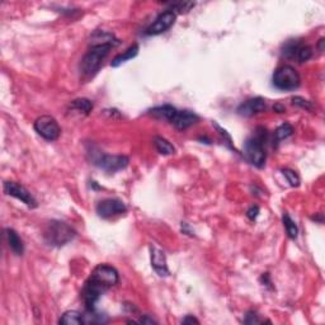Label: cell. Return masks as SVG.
<instances>
[{"label":"cell","instance_id":"cell-18","mask_svg":"<svg viewBox=\"0 0 325 325\" xmlns=\"http://www.w3.org/2000/svg\"><path fill=\"white\" fill-rule=\"evenodd\" d=\"M154 145H155L157 150L159 151L162 155H172V154L175 153V147L173 146L166 138L160 137V136H155V137H154Z\"/></svg>","mask_w":325,"mask_h":325},{"label":"cell","instance_id":"cell-16","mask_svg":"<svg viewBox=\"0 0 325 325\" xmlns=\"http://www.w3.org/2000/svg\"><path fill=\"white\" fill-rule=\"evenodd\" d=\"M60 324L64 325H79L84 324V315L77 311V310H69L62 314V316L58 320Z\"/></svg>","mask_w":325,"mask_h":325},{"label":"cell","instance_id":"cell-7","mask_svg":"<svg viewBox=\"0 0 325 325\" xmlns=\"http://www.w3.org/2000/svg\"><path fill=\"white\" fill-rule=\"evenodd\" d=\"M129 158L126 155H99L94 159V164L108 173L118 172L129 165Z\"/></svg>","mask_w":325,"mask_h":325},{"label":"cell","instance_id":"cell-4","mask_svg":"<svg viewBox=\"0 0 325 325\" xmlns=\"http://www.w3.org/2000/svg\"><path fill=\"white\" fill-rule=\"evenodd\" d=\"M273 85L279 90H295L300 86L301 78L295 68L283 65L273 74Z\"/></svg>","mask_w":325,"mask_h":325},{"label":"cell","instance_id":"cell-3","mask_svg":"<svg viewBox=\"0 0 325 325\" xmlns=\"http://www.w3.org/2000/svg\"><path fill=\"white\" fill-rule=\"evenodd\" d=\"M77 233L70 225L62 221H51L43 231V238L49 245L64 246L75 238Z\"/></svg>","mask_w":325,"mask_h":325},{"label":"cell","instance_id":"cell-9","mask_svg":"<svg viewBox=\"0 0 325 325\" xmlns=\"http://www.w3.org/2000/svg\"><path fill=\"white\" fill-rule=\"evenodd\" d=\"M177 19V13L173 10L168 9L164 10L157 17V19L150 25V27L146 29V33L149 36H157V34H162L166 32L169 28L172 27L175 23Z\"/></svg>","mask_w":325,"mask_h":325},{"label":"cell","instance_id":"cell-23","mask_svg":"<svg viewBox=\"0 0 325 325\" xmlns=\"http://www.w3.org/2000/svg\"><path fill=\"white\" fill-rule=\"evenodd\" d=\"M313 56V51H311V47L310 46H302L301 45L300 49L298 50V54H296V58H298V62H305L307 60H310Z\"/></svg>","mask_w":325,"mask_h":325},{"label":"cell","instance_id":"cell-8","mask_svg":"<svg viewBox=\"0 0 325 325\" xmlns=\"http://www.w3.org/2000/svg\"><path fill=\"white\" fill-rule=\"evenodd\" d=\"M3 190L4 193L19 199V201H22L25 205H27L28 207H36L37 206L36 198H34L31 192L26 187H23L22 184L16 183V182H4Z\"/></svg>","mask_w":325,"mask_h":325},{"label":"cell","instance_id":"cell-14","mask_svg":"<svg viewBox=\"0 0 325 325\" xmlns=\"http://www.w3.org/2000/svg\"><path fill=\"white\" fill-rule=\"evenodd\" d=\"M4 235H5L6 243L9 248L12 249L13 252L16 253L17 255H22L25 252V245H23V242H22L21 236L18 235L16 230L13 229H5L4 230Z\"/></svg>","mask_w":325,"mask_h":325},{"label":"cell","instance_id":"cell-28","mask_svg":"<svg viewBox=\"0 0 325 325\" xmlns=\"http://www.w3.org/2000/svg\"><path fill=\"white\" fill-rule=\"evenodd\" d=\"M258 214H259V207H258V206H253V207H250V209L248 210V212H246V216H248L250 220H255L258 216Z\"/></svg>","mask_w":325,"mask_h":325},{"label":"cell","instance_id":"cell-22","mask_svg":"<svg viewBox=\"0 0 325 325\" xmlns=\"http://www.w3.org/2000/svg\"><path fill=\"white\" fill-rule=\"evenodd\" d=\"M300 42L298 41H290V42H287L285 45V47H283V56H285L286 58H295L296 57V54H298V50L300 49Z\"/></svg>","mask_w":325,"mask_h":325},{"label":"cell","instance_id":"cell-26","mask_svg":"<svg viewBox=\"0 0 325 325\" xmlns=\"http://www.w3.org/2000/svg\"><path fill=\"white\" fill-rule=\"evenodd\" d=\"M192 6H194V3H187V1H184V3L173 4L172 9H170V10H173V12L178 10L179 13H187L188 10H190V8H192Z\"/></svg>","mask_w":325,"mask_h":325},{"label":"cell","instance_id":"cell-29","mask_svg":"<svg viewBox=\"0 0 325 325\" xmlns=\"http://www.w3.org/2000/svg\"><path fill=\"white\" fill-rule=\"evenodd\" d=\"M182 323H183V324H193V323H194V324H199L198 320H197L196 318H194V316H192V315L186 316V318L182 320Z\"/></svg>","mask_w":325,"mask_h":325},{"label":"cell","instance_id":"cell-15","mask_svg":"<svg viewBox=\"0 0 325 325\" xmlns=\"http://www.w3.org/2000/svg\"><path fill=\"white\" fill-rule=\"evenodd\" d=\"M137 54H138V45L137 43H134V45L130 46L125 53L117 55L116 57L112 60V62H110V66H112V68H118L120 65H122L123 62H126L127 60H131V58L135 57Z\"/></svg>","mask_w":325,"mask_h":325},{"label":"cell","instance_id":"cell-11","mask_svg":"<svg viewBox=\"0 0 325 325\" xmlns=\"http://www.w3.org/2000/svg\"><path fill=\"white\" fill-rule=\"evenodd\" d=\"M266 110V102L261 97L245 101L238 107V113L243 117H252Z\"/></svg>","mask_w":325,"mask_h":325},{"label":"cell","instance_id":"cell-10","mask_svg":"<svg viewBox=\"0 0 325 325\" xmlns=\"http://www.w3.org/2000/svg\"><path fill=\"white\" fill-rule=\"evenodd\" d=\"M126 205L116 198L103 199L97 205V214L102 218H110L126 212Z\"/></svg>","mask_w":325,"mask_h":325},{"label":"cell","instance_id":"cell-12","mask_svg":"<svg viewBox=\"0 0 325 325\" xmlns=\"http://www.w3.org/2000/svg\"><path fill=\"white\" fill-rule=\"evenodd\" d=\"M198 116L190 110H177L170 123L178 130H187L188 127L193 126L194 123L198 122Z\"/></svg>","mask_w":325,"mask_h":325},{"label":"cell","instance_id":"cell-1","mask_svg":"<svg viewBox=\"0 0 325 325\" xmlns=\"http://www.w3.org/2000/svg\"><path fill=\"white\" fill-rule=\"evenodd\" d=\"M120 281L118 272L114 267L108 264H99L93 270L92 274L85 282L81 291L84 304L88 311H93L101 296L116 286Z\"/></svg>","mask_w":325,"mask_h":325},{"label":"cell","instance_id":"cell-6","mask_svg":"<svg viewBox=\"0 0 325 325\" xmlns=\"http://www.w3.org/2000/svg\"><path fill=\"white\" fill-rule=\"evenodd\" d=\"M34 131L47 141H56L60 137L61 129L53 116H41L34 121Z\"/></svg>","mask_w":325,"mask_h":325},{"label":"cell","instance_id":"cell-30","mask_svg":"<svg viewBox=\"0 0 325 325\" xmlns=\"http://www.w3.org/2000/svg\"><path fill=\"white\" fill-rule=\"evenodd\" d=\"M138 323H142V324H157V322H155V320L151 319V318H147V316H144V318H141Z\"/></svg>","mask_w":325,"mask_h":325},{"label":"cell","instance_id":"cell-5","mask_svg":"<svg viewBox=\"0 0 325 325\" xmlns=\"http://www.w3.org/2000/svg\"><path fill=\"white\" fill-rule=\"evenodd\" d=\"M244 157L246 158L250 164H253L257 168H263L264 162H266V150L263 146V137L262 136H253L249 137L245 142H244Z\"/></svg>","mask_w":325,"mask_h":325},{"label":"cell","instance_id":"cell-13","mask_svg":"<svg viewBox=\"0 0 325 325\" xmlns=\"http://www.w3.org/2000/svg\"><path fill=\"white\" fill-rule=\"evenodd\" d=\"M151 252V266H153L154 271L159 274L160 277H168L169 270L166 266V258L164 252H162L160 249L153 248L150 249Z\"/></svg>","mask_w":325,"mask_h":325},{"label":"cell","instance_id":"cell-27","mask_svg":"<svg viewBox=\"0 0 325 325\" xmlns=\"http://www.w3.org/2000/svg\"><path fill=\"white\" fill-rule=\"evenodd\" d=\"M262 322H263V320L259 319L257 314L253 313V311H249V313L246 314L245 320H244V323H245V324H261Z\"/></svg>","mask_w":325,"mask_h":325},{"label":"cell","instance_id":"cell-19","mask_svg":"<svg viewBox=\"0 0 325 325\" xmlns=\"http://www.w3.org/2000/svg\"><path fill=\"white\" fill-rule=\"evenodd\" d=\"M70 107L80 113L89 114L93 109V103L86 98H79L71 102Z\"/></svg>","mask_w":325,"mask_h":325},{"label":"cell","instance_id":"cell-2","mask_svg":"<svg viewBox=\"0 0 325 325\" xmlns=\"http://www.w3.org/2000/svg\"><path fill=\"white\" fill-rule=\"evenodd\" d=\"M112 43H102V45H92L89 51L84 55L80 62V73L84 78H93L101 69L103 60L107 57L112 49Z\"/></svg>","mask_w":325,"mask_h":325},{"label":"cell","instance_id":"cell-17","mask_svg":"<svg viewBox=\"0 0 325 325\" xmlns=\"http://www.w3.org/2000/svg\"><path fill=\"white\" fill-rule=\"evenodd\" d=\"M177 108L173 107L170 105H164L159 106V107H155L153 109H150V114L155 117H159V118H164V120H168L169 122L172 121V118L174 117V114L177 113Z\"/></svg>","mask_w":325,"mask_h":325},{"label":"cell","instance_id":"cell-31","mask_svg":"<svg viewBox=\"0 0 325 325\" xmlns=\"http://www.w3.org/2000/svg\"><path fill=\"white\" fill-rule=\"evenodd\" d=\"M273 109L277 110L278 113H282V112H285V107H282V106H279V105L274 106V107H273Z\"/></svg>","mask_w":325,"mask_h":325},{"label":"cell","instance_id":"cell-21","mask_svg":"<svg viewBox=\"0 0 325 325\" xmlns=\"http://www.w3.org/2000/svg\"><path fill=\"white\" fill-rule=\"evenodd\" d=\"M282 221L286 227V231H287V235H289L291 239H296L298 235V225L295 224V221L290 217L289 214H283Z\"/></svg>","mask_w":325,"mask_h":325},{"label":"cell","instance_id":"cell-25","mask_svg":"<svg viewBox=\"0 0 325 325\" xmlns=\"http://www.w3.org/2000/svg\"><path fill=\"white\" fill-rule=\"evenodd\" d=\"M292 103H294L295 106H298V107L304 108V109H307V110L314 109L313 103L309 101H306V99L301 98V97H294V98H292Z\"/></svg>","mask_w":325,"mask_h":325},{"label":"cell","instance_id":"cell-20","mask_svg":"<svg viewBox=\"0 0 325 325\" xmlns=\"http://www.w3.org/2000/svg\"><path fill=\"white\" fill-rule=\"evenodd\" d=\"M292 134H294V127L290 123H283L274 131V140L276 142L282 141V140H286L290 136H292Z\"/></svg>","mask_w":325,"mask_h":325},{"label":"cell","instance_id":"cell-24","mask_svg":"<svg viewBox=\"0 0 325 325\" xmlns=\"http://www.w3.org/2000/svg\"><path fill=\"white\" fill-rule=\"evenodd\" d=\"M282 173L286 177V179L289 181L291 187H298V186H300V178H298V175L296 174V172H294L291 169H283Z\"/></svg>","mask_w":325,"mask_h":325}]
</instances>
